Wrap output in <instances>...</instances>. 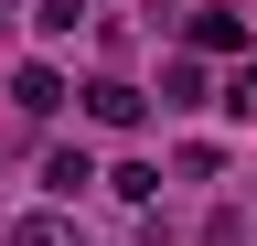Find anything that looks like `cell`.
I'll return each instance as SVG.
<instances>
[{"label":"cell","mask_w":257,"mask_h":246,"mask_svg":"<svg viewBox=\"0 0 257 246\" xmlns=\"http://www.w3.org/2000/svg\"><path fill=\"white\" fill-rule=\"evenodd\" d=\"M86 118H96V129H140V118H150V97H140L128 75H96V86H86Z\"/></svg>","instance_id":"obj_1"},{"label":"cell","mask_w":257,"mask_h":246,"mask_svg":"<svg viewBox=\"0 0 257 246\" xmlns=\"http://www.w3.org/2000/svg\"><path fill=\"white\" fill-rule=\"evenodd\" d=\"M182 33H193V54H246V11H225V0H204V11H193Z\"/></svg>","instance_id":"obj_2"},{"label":"cell","mask_w":257,"mask_h":246,"mask_svg":"<svg viewBox=\"0 0 257 246\" xmlns=\"http://www.w3.org/2000/svg\"><path fill=\"white\" fill-rule=\"evenodd\" d=\"M11 107H22V118H54V107H64V75H54V65H22V75H11Z\"/></svg>","instance_id":"obj_3"},{"label":"cell","mask_w":257,"mask_h":246,"mask_svg":"<svg viewBox=\"0 0 257 246\" xmlns=\"http://www.w3.org/2000/svg\"><path fill=\"white\" fill-rule=\"evenodd\" d=\"M0 246H75L64 214H22V225H0Z\"/></svg>","instance_id":"obj_4"},{"label":"cell","mask_w":257,"mask_h":246,"mask_svg":"<svg viewBox=\"0 0 257 246\" xmlns=\"http://www.w3.org/2000/svg\"><path fill=\"white\" fill-rule=\"evenodd\" d=\"M43 182H54V193H64V203H75V193H86V182H96V161H86V150H54V161H43Z\"/></svg>","instance_id":"obj_5"},{"label":"cell","mask_w":257,"mask_h":246,"mask_svg":"<svg viewBox=\"0 0 257 246\" xmlns=\"http://www.w3.org/2000/svg\"><path fill=\"white\" fill-rule=\"evenodd\" d=\"M96 182H107L118 203H150V193H161V171H150V161H118V171H96Z\"/></svg>","instance_id":"obj_6"},{"label":"cell","mask_w":257,"mask_h":246,"mask_svg":"<svg viewBox=\"0 0 257 246\" xmlns=\"http://www.w3.org/2000/svg\"><path fill=\"white\" fill-rule=\"evenodd\" d=\"M193 97H204V65H193V54H182V65H161V107H193Z\"/></svg>","instance_id":"obj_7"},{"label":"cell","mask_w":257,"mask_h":246,"mask_svg":"<svg viewBox=\"0 0 257 246\" xmlns=\"http://www.w3.org/2000/svg\"><path fill=\"white\" fill-rule=\"evenodd\" d=\"M225 107H236V118H257V54H236V75H225Z\"/></svg>","instance_id":"obj_8"},{"label":"cell","mask_w":257,"mask_h":246,"mask_svg":"<svg viewBox=\"0 0 257 246\" xmlns=\"http://www.w3.org/2000/svg\"><path fill=\"white\" fill-rule=\"evenodd\" d=\"M32 33H75V0H32Z\"/></svg>","instance_id":"obj_9"},{"label":"cell","mask_w":257,"mask_h":246,"mask_svg":"<svg viewBox=\"0 0 257 246\" xmlns=\"http://www.w3.org/2000/svg\"><path fill=\"white\" fill-rule=\"evenodd\" d=\"M204 246H246V225H236V214H214V225H204Z\"/></svg>","instance_id":"obj_10"}]
</instances>
